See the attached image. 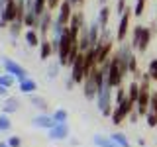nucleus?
Listing matches in <instances>:
<instances>
[{
    "mask_svg": "<svg viewBox=\"0 0 157 147\" xmlns=\"http://www.w3.org/2000/svg\"><path fill=\"white\" fill-rule=\"evenodd\" d=\"M122 81H124V73L120 67V57H118V53H114L110 61L106 63V85L110 88H118L122 86Z\"/></svg>",
    "mask_w": 157,
    "mask_h": 147,
    "instance_id": "f257e3e1",
    "label": "nucleus"
},
{
    "mask_svg": "<svg viewBox=\"0 0 157 147\" xmlns=\"http://www.w3.org/2000/svg\"><path fill=\"white\" fill-rule=\"evenodd\" d=\"M96 104H98V110L102 112V116L104 118H110L112 112H114V98H112V88L104 85L98 90V96H96Z\"/></svg>",
    "mask_w": 157,
    "mask_h": 147,
    "instance_id": "f03ea898",
    "label": "nucleus"
},
{
    "mask_svg": "<svg viewBox=\"0 0 157 147\" xmlns=\"http://www.w3.org/2000/svg\"><path fill=\"white\" fill-rule=\"evenodd\" d=\"M149 41H151V29L144 28V26H136L134 36H132V47H134L136 51L144 53V51H147V47H149Z\"/></svg>",
    "mask_w": 157,
    "mask_h": 147,
    "instance_id": "7ed1b4c3",
    "label": "nucleus"
},
{
    "mask_svg": "<svg viewBox=\"0 0 157 147\" xmlns=\"http://www.w3.org/2000/svg\"><path fill=\"white\" fill-rule=\"evenodd\" d=\"M136 110V104L130 100V98H126L122 104H118L114 106V112H112V116H110V120H112V124L114 126H120V124H124L126 122V118H130V114Z\"/></svg>",
    "mask_w": 157,
    "mask_h": 147,
    "instance_id": "20e7f679",
    "label": "nucleus"
},
{
    "mask_svg": "<svg viewBox=\"0 0 157 147\" xmlns=\"http://www.w3.org/2000/svg\"><path fill=\"white\" fill-rule=\"evenodd\" d=\"M86 78V67H85V53H78V57L75 59L71 67V81L75 85H82Z\"/></svg>",
    "mask_w": 157,
    "mask_h": 147,
    "instance_id": "39448f33",
    "label": "nucleus"
},
{
    "mask_svg": "<svg viewBox=\"0 0 157 147\" xmlns=\"http://www.w3.org/2000/svg\"><path fill=\"white\" fill-rule=\"evenodd\" d=\"M2 67H4V71L8 73V75H12L14 78H16L18 82H22V81H26L28 77V71L24 69L22 65H18L16 61H12V59H8V57H4V61H2Z\"/></svg>",
    "mask_w": 157,
    "mask_h": 147,
    "instance_id": "423d86ee",
    "label": "nucleus"
},
{
    "mask_svg": "<svg viewBox=\"0 0 157 147\" xmlns=\"http://www.w3.org/2000/svg\"><path fill=\"white\" fill-rule=\"evenodd\" d=\"M134 14V10H126L124 14L120 16V26H118V32H116V39L120 43L126 41V33H128V28H130V18Z\"/></svg>",
    "mask_w": 157,
    "mask_h": 147,
    "instance_id": "0eeeda50",
    "label": "nucleus"
},
{
    "mask_svg": "<svg viewBox=\"0 0 157 147\" xmlns=\"http://www.w3.org/2000/svg\"><path fill=\"white\" fill-rule=\"evenodd\" d=\"M73 2L71 0H63L61 6H59V16H57V22H61L63 26H69V22H71L73 18Z\"/></svg>",
    "mask_w": 157,
    "mask_h": 147,
    "instance_id": "6e6552de",
    "label": "nucleus"
},
{
    "mask_svg": "<svg viewBox=\"0 0 157 147\" xmlns=\"http://www.w3.org/2000/svg\"><path fill=\"white\" fill-rule=\"evenodd\" d=\"M53 16H51V10H47L45 14H43L41 18H39V28H37V33L41 36V39H45L47 37V32H51V28H53Z\"/></svg>",
    "mask_w": 157,
    "mask_h": 147,
    "instance_id": "1a4fd4ad",
    "label": "nucleus"
},
{
    "mask_svg": "<svg viewBox=\"0 0 157 147\" xmlns=\"http://www.w3.org/2000/svg\"><path fill=\"white\" fill-rule=\"evenodd\" d=\"M32 124L36 126V127H39V130H53L57 124H55V120H53V116H49V114H39V116H36L32 120Z\"/></svg>",
    "mask_w": 157,
    "mask_h": 147,
    "instance_id": "9d476101",
    "label": "nucleus"
},
{
    "mask_svg": "<svg viewBox=\"0 0 157 147\" xmlns=\"http://www.w3.org/2000/svg\"><path fill=\"white\" fill-rule=\"evenodd\" d=\"M69 131H71V130H69L67 124H57L53 130L47 131V137L51 141H61V139H67V137H69Z\"/></svg>",
    "mask_w": 157,
    "mask_h": 147,
    "instance_id": "9b49d317",
    "label": "nucleus"
},
{
    "mask_svg": "<svg viewBox=\"0 0 157 147\" xmlns=\"http://www.w3.org/2000/svg\"><path fill=\"white\" fill-rule=\"evenodd\" d=\"M82 88H85V96H86V100H94V98L98 96V88L94 85V81H92V77L88 75L85 78V82H82Z\"/></svg>",
    "mask_w": 157,
    "mask_h": 147,
    "instance_id": "f8f14e48",
    "label": "nucleus"
},
{
    "mask_svg": "<svg viewBox=\"0 0 157 147\" xmlns=\"http://www.w3.org/2000/svg\"><path fill=\"white\" fill-rule=\"evenodd\" d=\"M18 90L24 92V94H29V96H32L33 92L37 90V82L33 81V78H26V81L18 82Z\"/></svg>",
    "mask_w": 157,
    "mask_h": 147,
    "instance_id": "ddd939ff",
    "label": "nucleus"
},
{
    "mask_svg": "<svg viewBox=\"0 0 157 147\" xmlns=\"http://www.w3.org/2000/svg\"><path fill=\"white\" fill-rule=\"evenodd\" d=\"M29 104L36 106L37 110H41V114H47L49 104H47V100H45L43 96H39V94H32V96H29Z\"/></svg>",
    "mask_w": 157,
    "mask_h": 147,
    "instance_id": "4468645a",
    "label": "nucleus"
},
{
    "mask_svg": "<svg viewBox=\"0 0 157 147\" xmlns=\"http://www.w3.org/2000/svg\"><path fill=\"white\" fill-rule=\"evenodd\" d=\"M53 53V45H51V39H41V43H39V57L43 59V61H47L49 57H51Z\"/></svg>",
    "mask_w": 157,
    "mask_h": 147,
    "instance_id": "2eb2a0df",
    "label": "nucleus"
},
{
    "mask_svg": "<svg viewBox=\"0 0 157 147\" xmlns=\"http://www.w3.org/2000/svg\"><path fill=\"white\" fill-rule=\"evenodd\" d=\"M24 37H26V43L29 47H37L39 43H41V36L37 33V29H26Z\"/></svg>",
    "mask_w": 157,
    "mask_h": 147,
    "instance_id": "dca6fc26",
    "label": "nucleus"
},
{
    "mask_svg": "<svg viewBox=\"0 0 157 147\" xmlns=\"http://www.w3.org/2000/svg\"><path fill=\"white\" fill-rule=\"evenodd\" d=\"M20 108V100L18 98H14V96H8L6 98V102H4V114H14V112H16Z\"/></svg>",
    "mask_w": 157,
    "mask_h": 147,
    "instance_id": "f3484780",
    "label": "nucleus"
},
{
    "mask_svg": "<svg viewBox=\"0 0 157 147\" xmlns=\"http://www.w3.org/2000/svg\"><path fill=\"white\" fill-rule=\"evenodd\" d=\"M128 98H130L132 102H137V98H140V82L137 81H132L130 85H128Z\"/></svg>",
    "mask_w": 157,
    "mask_h": 147,
    "instance_id": "a211bd4d",
    "label": "nucleus"
},
{
    "mask_svg": "<svg viewBox=\"0 0 157 147\" xmlns=\"http://www.w3.org/2000/svg\"><path fill=\"white\" fill-rule=\"evenodd\" d=\"M24 26L28 29H37L39 28V18L33 12H26V18H24Z\"/></svg>",
    "mask_w": 157,
    "mask_h": 147,
    "instance_id": "6ab92c4d",
    "label": "nucleus"
},
{
    "mask_svg": "<svg viewBox=\"0 0 157 147\" xmlns=\"http://www.w3.org/2000/svg\"><path fill=\"white\" fill-rule=\"evenodd\" d=\"M108 18H110V8H108V6H102L100 12H98V24H100L102 32L108 29Z\"/></svg>",
    "mask_w": 157,
    "mask_h": 147,
    "instance_id": "aec40b11",
    "label": "nucleus"
},
{
    "mask_svg": "<svg viewBox=\"0 0 157 147\" xmlns=\"http://www.w3.org/2000/svg\"><path fill=\"white\" fill-rule=\"evenodd\" d=\"M94 145L96 147H118L116 141L112 139V137H104V135H94Z\"/></svg>",
    "mask_w": 157,
    "mask_h": 147,
    "instance_id": "412c9836",
    "label": "nucleus"
},
{
    "mask_svg": "<svg viewBox=\"0 0 157 147\" xmlns=\"http://www.w3.org/2000/svg\"><path fill=\"white\" fill-rule=\"evenodd\" d=\"M45 12H47V0H33V14L41 18Z\"/></svg>",
    "mask_w": 157,
    "mask_h": 147,
    "instance_id": "4be33fe9",
    "label": "nucleus"
},
{
    "mask_svg": "<svg viewBox=\"0 0 157 147\" xmlns=\"http://www.w3.org/2000/svg\"><path fill=\"white\" fill-rule=\"evenodd\" d=\"M51 116H53V120H55V124H67V120H69V112L65 108H59Z\"/></svg>",
    "mask_w": 157,
    "mask_h": 147,
    "instance_id": "5701e85b",
    "label": "nucleus"
},
{
    "mask_svg": "<svg viewBox=\"0 0 157 147\" xmlns=\"http://www.w3.org/2000/svg\"><path fill=\"white\" fill-rule=\"evenodd\" d=\"M110 137H112V139L116 141V145H118V147H132L130 139H128V137H126L124 134H120V131H116V134H112Z\"/></svg>",
    "mask_w": 157,
    "mask_h": 147,
    "instance_id": "b1692460",
    "label": "nucleus"
},
{
    "mask_svg": "<svg viewBox=\"0 0 157 147\" xmlns=\"http://www.w3.org/2000/svg\"><path fill=\"white\" fill-rule=\"evenodd\" d=\"M22 26H24V20H20V18L16 20V22H12V24L8 26L10 36H12V37H18L20 33H22Z\"/></svg>",
    "mask_w": 157,
    "mask_h": 147,
    "instance_id": "393cba45",
    "label": "nucleus"
},
{
    "mask_svg": "<svg viewBox=\"0 0 157 147\" xmlns=\"http://www.w3.org/2000/svg\"><path fill=\"white\" fill-rule=\"evenodd\" d=\"M147 73H149L151 81H157V57L149 61V65H147Z\"/></svg>",
    "mask_w": 157,
    "mask_h": 147,
    "instance_id": "a878e982",
    "label": "nucleus"
},
{
    "mask_svg": "<svg viewBox=\"0 0 157 147\" xmlns=\"http://www.w3.org/2000/svg\"><path fill=\"white\" fill-rule=\"evenodd\" d=\"M12 127V122H10L8 114H0V131H8Z\"/></svg>",
    "mask_w": 157,
    "mask_h": 147,
    "instance_id": "bb28decb",
    "label": "nucleus"
},
{
    "mask_svg": "<svg viewBox=\"0 0 157 147\" xmlns=\"http://www.w3.org/2000/svg\"><path fill=\"white\" fill-rule=\"evenodd\" d=\"M14 81H16V78H14L12 75H0V86H6V88H12V85H14Z\"/></svg>",
    "mask_w": 157,
    "mask_h": 147,
    "instance_id": "cd10ccee",
    "label": "nucleus"
},
{
    "mask_svg": "<svg viewBox=\"0 0 157 147\" xmlns=\"http://www.w3.org/2000/svg\"><path fill=\"white\" fill-rule=\"evenodd\" d=\"M145 10V0H137L136 6H134V16H141Z\"/></svg>",
    "mask_w": 157,
    "mask_h": 147,
    "instance_id": "c85d7f7f",
    "label": "nucleus"
},
{
    "mask_svg": "<svg viewBox=\"0 0 157 147\" xmlns=\"http://www.w3.org/2000/svg\"><path fill=\"white\" fill-rule=\"evenodd\" d=\"M149 112L157 114V92H151V100H149Z\"/></svg>",
    "mask_w": 157,
    "mask_h": 147,
    "instance_id": "c756f323",
    "label": "nucleus"
},
{
    "mask_svg": "<svg viewBox=\"0 0 157 147\" xmlns=\"http://www.w3.org/2000/svg\"><path fill=\"white\" fill-rule=\"evenodd\" d=\"M8 145H10V147H22V137L10 135V137H8Z\"/></svg>",
    "mask_w": 157,
    "mask_h": 147,
    "instance_id": "7c9ffc66",
    "label": "nucleus"
},
{
    "mask_svg": "<svg viewBox=\"0 0 157 147\" xmlns=\"http://www.w3.org/2000/svg\"><path fill=\"white\" fill-rule=\"evenodd\" d=\"M126 0H118V4H116V12H118V16H122V14L126 12Z\"/></svg>",
    "mask_w": 157,
    "mask_h": 147,
    "instance_id": "2f4dec72",
    "label": "nucleus"
},
{
    "mask_svg": "<svg viewBox=\"0 0 157 147\" xmlns=\"http://www.w3.org/2000/svg\"><path fill=\"white\" fill-rule=\"evenodd\" d=\"M61 2L63 0H47V10H55L61 6Z\"/></svg>",
    "mask_w": 157,
    "mask_h": 147,
    "instance_id": "473e14b6",
    "label": "nucleus"
},
{
    "mask_svg": "<svg viewBox=\"0 0 157 147\" xmlns=\"http://www.w3.org/2000/svg\"><path fill=\"white\" fill-rule=\"evenodd\" d=\"M59 67H61V65L57 63V65H53L51 69H49V78H55V77H57V69H59Z\"/></svg>",
    "mask_w": 157,
    "mask_h": 147,
    "instance_id": "72a5a7b5",
    "label": "nucleus"
},
{
    "mask_svg": "<svg viewBox=\"0 0 157 147\" xmlns=\"http://www.w3.org/2000/svg\"><path fill=\"white\" fill-rule=\"evenodd\" d=\"M137 118H140V114H137V112L134 110V112L130 114V124H137Z\"/></svg>",
    "mask_w": 157,
    "mask_h": 147,
    "instance_id": "f704fd0d",
    "label": "nucleus"
},
{
    "mask_svg": "<svg viewBox=\"0 0 157 147\" xmlns=\"http://www.w3.org/2000/svg\"><path fill=\"white\" fill-rule=\"evenodd\" d=\"M0 96H2V98H8V88L6 86H0Z\"/></svg>",
    "mask_w": 157,
    "mask_h": 147,
    "instance_id": "c9c22d12",
    "label": "nucleus"
},
{
    "mask_svg": "<svg viewBox=\"0 0 157 147\" xmlns=\"http://www.w3.org/2000/svg\"><path fill=\"white\" fill-rule=\"evenodd\" d=\"M71 2H73V6H75V4H82L85 0H71Z\"/></svg>",
    "mask_w": 157,
    "mask_h": 147,
    "instance_id": "e433bc0d",
    "label": "nucleus"
},
{
    "mask_svg": "<svg viewBox=\"0 0 157 147\" xmlns=\"http://www.w3.org/2000/svg\"><path fill=\"white\" fill-rule=\"evenodd\" d=\"M0 147H10V145H8V141H0Z\"/></svg>",
    "mask_w": 157,
    "mask_h": 147,
    "instance_id": "4c0bfd02",
    "label": "nucleus"
},
{
    "mask_svg": "<svg viewBox=\"0 0 157 147\" xmlns=\"http://www.w3.org/2000/svg\"><path fill=\"white\" fill-rule=\"evenodd\" d=\"M100 2H102V4H104V2H106V0H100Z\"/></svg>",
    "mask_w": 157,
    "mask_h": 147,
    "instance_id": "58836bf2",
    "label": "nucleus"
},
{
    "mask_svg": "<svg viewBox=\"0 0 157 147\" xmlns=\"http://www.w3.org/2000/svg\"><path fill=\"white\" fill-rule=\"evenodd\" d=\"M0 75H2V73H0Z\"/></svg>",
    "mask_w": 157,
    "mask_h": 147,
    "instance_id": "ea45409f",
    "label": "nucleus"
}]
</instances>
